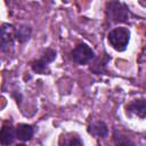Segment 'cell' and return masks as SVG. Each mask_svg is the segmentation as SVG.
<instances>
[{"label": "cell", "instance_id": "6da1fadb", "mask_svg": "<svg viewBox=\"0 0 146 146\" xmlns=\"http://www.w3.org/2000/svg\"><path fill=\"white\" fill-rule=\"evenodd\" d=\"M107 16L108 19L114 23H125L132 15L125 3L120 1H111L107 3Z\"/></svg>", "mask_w": 146, "mask_h": 146}, {"label": "cell", "instance_id": "7a4b0ae2", "mask_svg": "<svg viewBox=\"0 0 146 146\" xmlns=\"http://www.w3.org/2000/svg\"><path fill=\"white\" fill-rule=\"evenodd\" d=\"M129 39L130 31L127 27H115L108 33V42L117 51H123L127 49Z\"/></svg>", "mask_w": 146, "mask_h": 146}, {"label": "cell", "instance_id": "3957f363", "mask_svg": "<svg viewBox=\"0 0 146 146\" xmlns=\"http://www.w3.org/2000/svg\"><path fill=\"white\" fill-rule=\"evenodd\" d=\"M73 60L79 65H86L95 58V51L86 43L78 44L72 51Z\"/></svg>", "mask_w": 146, "mask_h": 146}, {"label": "cell", "instance_id": "277c9868", "mask_svg": "<svg viewBox=\"0 0 146 146\" xmlns=\"http://www.w3.org/2000/svg\"><path fill=\"white\" fill-rule=\"evenodd\" d=\"M15 27L11 24H2L0 27V48L5 52H9L14 48Z\"/></svg>", "mask_w": 146, "mask_h": 146}, {"label": "cell", "instance_id": "5b68a950", "mask_svg": "<svg viewBox=\"0 0 146 146\" xmlns=\"http://www.w3.org/2000/svg\"><path fill=\"white\" fill-rule=\"evenodd\" d=\"M55 58H56V51L48 48V49L44 50V52H43V55L40 59L32 63L31 67L38 74H48L49 73L48 65H49V63L55 60Z\"/></svg>", "mask_w": 146, "mask_h": 146}, {"label": "cell", "instance_id": "8992f818", "mask_svg": "<svg viewBox=\"0 0 146 146\" xmlns=\"http://www.w3.org/2000/svg\"><path fill=\"white\" fill-rule=\"evenodd\" d=\"M127 112L129 113H133L136 115H138L139 117L144 119L146 115V104H145V99L140 98V99H136L133 100L131 104H129L127 106Z\"/></svg>", "mask_w": 146, "mask_h": 146}, {"label": "cell", "instance_id": "52a82bcc", "mask_svg": "<svg viewBox=\"0 0 146 146\" xmlns=\"http://www.w3.org/2000/svg\"><path fill=\"white\" fill-rule=\"evenodd\" d=\"M16 138L15 129L11 125H3L0 130V144L10 145Z\"/></svg>", "mask_w": 146, "mask_h": 146}, {"label": "cell", "instance_id": "ba28073f", "mask_svg": "<svg viewBox=\"0 0 146 146\" xmlns=\"http://www.w3.org/2000/svg\"><path fill=\"white\" fill-rule=\"evenodd\" d=\"M16 137L23 141H27L32 138L33 136V127L30 124H25V123H21L16 127Z\"/></svg>", "mask_w": 146, "mask_h": 146}, {"label": "cell", "instance_id": "9c48e42d", "mask_svg": "<svg viewBox=\"0 0 146 146\" xmlns=\"http://www.w3.org/2000/svg\"><path fill=\"white\" fill-rule=\"evenodd\" d=\"M88 131H89V133H91L96 137H105L108 132V129H107V125L103 121H97V122H94L89 127Z\"/></svg>", "mask_w": 146, "mask_h": 146}, {"label": "cell", "instance_id": "30bf717a", "mask_svg": "<svg viewBox=\"0 0 146 146\" xmlns=\"http://www.w3.org/2000/svg\"><path fill=\"white\" fill-rule=\"evenodd\" d=\"M32 30L27 25H21L18 29H15V39L18 40V42L24 43L26 42L31 36Z\"/></svg>", "mask_w": 146, "mask_h": 146}, {"label": "cell", "instance_id": "8fae6325", "mask_svg": "<svg viewBox=\"0 0 146 146\" xmlns=\"http://www.w3.org/2000/svg\"><path fill=\"white\" fill-rule=\"evenodd\" d=\"M114 140H115L116 146H135L133 141L130 138H128L127 136H122L120 133L117 135L116 132L114 135Z\"/></svg>", "mask_w": 146, "mask_h": 146}, {"label": "cell", "instance_id": "7c38bea8", "mask_svg": "<svg viewBox=\"0 0 146 146\" xmlns=\"http://www.w3.org/2000/svg\"><path fill=\"white\" fill-rule=\"evenodd\" d=\"M63 146H83V143H82V140L79 137L74 136V137H71V138L65 139Z\"/></svg>", "mask_w": 146, "mask_h": 146}, {"label": "cell", "instance_id": "4fadbf2b", "mask_svg": "<svg viewBox=\"0 0 146 146\" xmlns=\"http://www.w3.org/2000/svg\"><path fill=\"white\" fill-rule=\"evenodd\" d=\"M16 146H26V145H24V144H18V145H16Z\"/></svg>", "mask_w": 146, "mask_h": 146}]
</instances>
